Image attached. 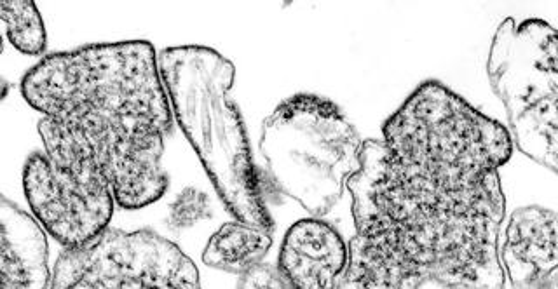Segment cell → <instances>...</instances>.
Wrapping results in <instances>:
<instances>
[{
	"instance_id": "cell-2",
	"label": "cell",
	"mask_w": 558,
	"mask_h": 289,
	"mask_svg": "<svg viewBox=\"0 0 558 289\" xmlns=\"http://www.w3.org/2000/svg\"><path fill=\"white\" fill-rule=\"evenodd\" d=\"M21 95L93 152L119 208H147L163 197L173 114L150 42L48 54L23 77Z\"/></svg>"
},
{
	"instance_id": "cell-15",
	"label": "cell",
	"mask_w": 558,
	"mask_h": 289,
	"mask_svg": "<svg viewBox=\"0 0 558 289\" xmlns=\"http://www.w3.org/2000/svg\"><path fill=\"white\" fill-rule=\"evenodd\" d=\"M538 289H558V270L552 276L546 277L543 283L539 284Z\"/></svg>"
},
{
	"instance_id": "cell-6",
	"label": "cell",
	"mask_w": 558,
	"mask_h": 289,
	"mask_svg": "<svg viewBox=\"0 0 558 289\" xmlns=\"http://www.w3.org/2000/svg\"><path fill=\"white\" fill-rule=\"evenodd\" d=\"M42 152L28 155L23 190L35 222L63 248H79L109 229L114 195L95 155L42 117Z\"/></svg>"
},
{
	"instance_id": "cell-7",
	"label": "cell",
	"mask_w": 558,
	"mask_h": 289,
	"mask_svg": "<svg viewBox=\"0 0 558 289\" xmlns=\"http://www.w3.org/2000/svg\"><path fill=\"white\" fill-rule=\"evenodd\" d=\"M48 289H201L198 267L175 242L149 229H105L63 249Z\"/></svg>"
},
{
	"instance_id": "cell-9",
	"label": "cell",
	"mask_w": 558,
	"mask_h": 289,
	"mask_svg": "<svg viewBox=\"0 0 558 289\" xmlns=\"http://www.w3.org/2000/svg\"><path fill=\"white\" fill-rule=\"evenodd\" d=\"M557 236L552 209L527 206L511 215L499 258L513 289H538L558 270Z\"/></svg>"
},
{
	"instance_id": "cell-3",
	"label": "cell",
	"mask_w": 558,
	"mask_h": 289,
	"mask_svg": "<svg viewBox=\"0 0 558 289\" xmlns=\"http://www.w3.org/2000/svg\"><path fill=\"white\" fill-rule=\"evenodd\" d=\"M157 65L171 114L196 150L220 201L238 222L273 234L262 176L245 122L231 98L234 65L205 46L164 49Z\"/></svg>"
},
{
	"instance_id": "cell-11",
	"label": "cell",
	"mask_w": 558,
	"mask_h": 289,
	"mask_svg": "<svg viewBox=\"0 0 558 289\" xmlns=\"http://www.w3.org/2000/svg\"><path fill=\"white\" fill-rule=\"evenodd\" d=\"M273 246V234L241 222L224 223L210 237L203 262L211 269L243 276L266 258Z\"/></svg>"
},
{
	"instance_id": "cell-10",
	"label": "cell",
	"mask_w": 558,
	"mask_h": 289,
	"mask_svg": "<svg viewBox=\"0 0 558 289\" xmlns=\"http://www.w3.org/2000/svg\"><path fill=\"white\" fill-rule=\"evenodd\" d=\"M48 262L46 232L0 194V289H48Z\"/></svg>"
},
{
	"instance_id": "cell-12",
	"label": "cell",
	"mask_w": 558,
	"mask_h": 289,
	"mask_svg": "<svg viewBox=\"0 0 558 289\" xmlns=\"http://www.w3.org/2000/svg\"><path fill=\"white\" fill-rule=\"evenodd\" d=\"M0 20L7 25V39L20 53L28 56L46 53L48 34L35 2L0 0Z\"/></svg>"
},
{
	"instance_id": "cell-5",
	"label": "cell",
	"mask_w": 558,
	"mask_h": 289,
	"mask_svg": "<svg viewBox=\"0 0 558 289\" xmlns=\"http://www.w3.org/2000/svg\"><path fill=\"white\" fill-rule=\"evenodd\" d=\"M487 75L506 107L513 145L557 173V30L543 20H504L490 46Z\"/></svg>"
},
{
	"instance_id": "cell-1",
	"label": "cell",
	"mask_w": 558,
	"mask_h": 289,
	"mask_svg": "<svg viewBox=\"0 0 558 289\" xmlns=\"http://www.w3.org/2000/svg\"><path fill=\"white\" fill-rule=\"evenodd\" d=\"M508 129L440 82L421 84L363 142L348 180L356 236L337 289H504L499 169Z\"/></svg>"
},
{
	"instance_id": "cell-13",
	"label": "cell",
	"mask_w": 558,
	"mask_h": 289,
	"mask_svg": "<svg viewBox=\"0 0 558 289\" xmlns=\"http://www.w3.org/2000/svg\"><path fill=\"white\" fill-rule=\"evenodd\" d=\"M211 201L210 197L203 190L187 187L175 197V201L170 204L166 225L173 232L192 229L194 225L210 218Z\"/></svg>"
},
{
	"instance_id": "cell-4",
	"label": "cell",
	"mask_w": 558,
	"mask_h": 289,
	"mask_svg": "<svg viewBox=\"0 0 558 289\" xmlns=\"http://www.w3.org/2000/svg\"><path fill=\"white\" fill-rule=\"evenodd\" d=\"M259 147L274 194L292 197L313 218H323L360 169L363 142L334 101L300 93L267 117Z\"/></svg>"
},
{
	"instance_id": "cell-14",
	"label": "cell",
	"mask_w": 558,
	"mask_h": 289,
	"mask_svg": "<svg viewBox=\"0 0 558 289\" xmlns=\"http://www.w3.org/2000/svg\"><path fill=\"white\" fill-rule=\"evenodd\" d=\"M238 289H290L286 286L285 281L281 279L278 270L260 263L252 270L245 272L239 277Z\"/></svg>"
},
{
	"instance_id": "cell-8",
	"label": "cell",
	"mask_w": 558,
	"mask_h": 289,
	"mask_svg": "<svg viewBox=\"0 0 558 289\" xmlns=\"http://www.w3.org/2000/svg\"><path fill=\"white\" fill-rule=\"evenodd\" d=\"M348 260L339 230L321 218H306L286 232L276 270L290 289H337Z\"/></svg>"
},
{
	"instance_id": "cell-16",
	"label": "cell",
	"mask_w": 558,
	"mask_h": 289,
	"mask_svg": "<svg viewBox=\"0 0 558 289\" xmlns=\"http://www.w3.org/2000/svg\"><path fill=\"white\" fill-rule=\"evenodd\" d=\"M7 93H9V84L0 77V101L6 98Z\"/></svg>"
}]
</instances>
